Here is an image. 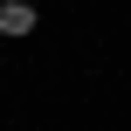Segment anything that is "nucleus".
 Wrapping results in <instances>:
<instances>
[{"instance_id": "nucleus-1", "label": "nucleus", "mask_w": 131, "mask_h": 131, "mask_svg": "<svg viewBox=\"0 0 131 131\" xmlns=\"http://www.w3.org/2000/svg\"><path fill=\"white\" fill-rule=\"evenodd\" d=\"M35 28H41V14H35L28 0H0V35H7V41H21V35H35Z\"/></svg>"}]
</instances>
